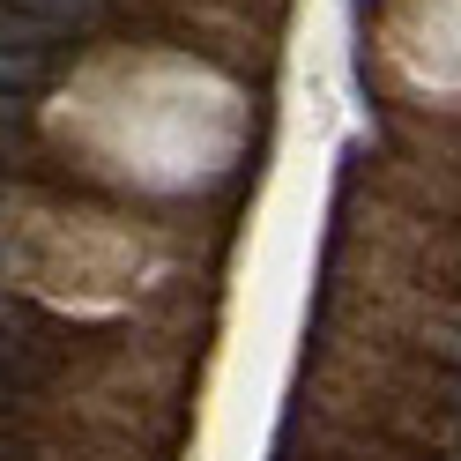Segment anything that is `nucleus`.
<instances>
[{
  "instance_id": "1",
  "label": "nucleus",
  "mask_w": 461,
  "mask_h": 461,
  "mask_svg": "<svg viewBox=\"0 0 461 461\" xmlns=\"http://www.w3.org/2000/svg\"><path fill=\"white\" fill-rule=\"evenodd\" d=\"M8 8H23V15H52V23H68V31H82V23H97L112 0H8Z\"/></svg>"
},
{
  "instance_id": "2",
  "label": "nucleus",
  "mask_w": 461,
  "mask_h": 461,
  "mask_svg": "<svg viewBox=\"0 0 461 461\" xmlns=\"http://www.w3.org/2000/svg\"><path fill=\"white\" fill-rule=\"evenodd\" d=\"M447 357H454V365H461V328H454V335H447Z\"/></svg>"
},
{
  "instance_id": "3",
  "label": "nucleus",
  "mask_w": 461,
  "mask_h": 461,
  "mask_svg": "<svg viewBox=\"0 0 461 461\" xmlns=\"http://www.w3.org/2000/svg\"><path fill=\"white\" fill-rule=\"evenodd\" d=\"M454 410H461V380H454Z\"/></svg>"
}]
</instances>
